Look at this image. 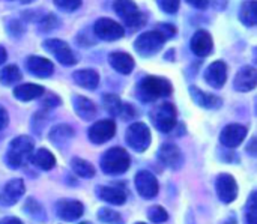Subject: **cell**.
Returning a JSON list of instances; mask_svg holds the SVG:
<instances>
[{"label": "cell", "mask_w": 257, "mask_h": 224, "mask_svg": "<svg viewBox=\"0 0 257 224\" xmlns=\"http://www.w3.org/2000/svg\"><path fill=\"white\" fill-rule=\"evenodd\" d=\"M173 87L172 83L164 78V77H157V75H148L145 77L137 87V96L143 102H151L157 101L160 98H166L172 93Z\"/></svg>", "instance_id": "6da1fadb"}, {"label": "cell", "mask_w": 257, "mask_h": 224, "mask_svg": "<svg viewBox=\"0 0 257 224\" xmlns=\"http://www.w3.org/2000/svg\"><path fill=\"white\" fill-rule=\"evenodd\" d=\"M33 142L27 136H20L15 137L8 148L6 152V163L11 169H20L24 166L29 160H32L33 155Z\"/></svg>", "instance_id": "7a4b0ae2"}, {"label": "cell", "mask_w": 257, "mask_h": 224, "mask_svg": "<svg viewBox=\"0 0 257 224\" xmlns=\"http://www.w3.org/2000/svg\"><path fill=\"white\" fill-rule=\"evenodd\" d=\"M131 158L123 148H111L101 157V170L105 175H122L130 169Z\"/></svg>", "instance_id": "3957f363"}, {"label": "cell", "mask_w": 257, "mask_h": 224, "mask_svg": "<svg viewBox=\"0 0 257 224\" xmlns=\"http://www.w3.org/2000/svg\"><path fill=\"white\" fill-rule=\"evenodd\" d=\"M178 110L172 102H160L151 111L154 127L161 133H170L176 127Z\"/></svg>", "instance_id": "277c9868"}, {"label": "cell", "mask_w": 257, "mask_h": 224, "mask_svg": "<svg viewBox=\"0 0 257 224\" xmlns=\"http://www.w3.org/2000/svg\"><path fill=\"white\" fill-rule=\"evenodd\" d=\"M114 12L123 20V23L126 24L128 29H140L142 26H145L146 23V15L139 9V6L134 2H114L113 5Z\"/></svg>", "instance_id": "5b68a950"}, {"label": "cell", "mask_w": 257, "mask_h": 224, "mask_svg": "<svg viewBox=\"0 0 257 224\" xmlns=\"http://www.w3.org/2000/svg\"><path fill=\"white\" fill-rule=\"evenodd\" d=\"M164 42H166V38L160 32H157V30L145 32L136 39L134 50L142 57H151V56L157 54L158 51H161Z\"/></svg>", "instance_id": "8992f818"}, {"label": "cell", "mask_w": 257, "mask_h": 224, "mask_svg": "<svg viewBox=\"0 0 257 224\" xmlns=\"http://www.w3.org/2000/svg\"><path fill=\"white\" fill-rule=\"evenodd\" d=\"M125 139L131 149H134L136 152H145L151 146L152 136H151V130L148 128L146 124L136 122L128 127Z\"/></svg>", "instance_id": "52a82bcc"}, {"label": "cell", "mask_w": 257, "mask_h": 224, "mask_svg": "<svg viewBox=\"0 0 257 224\" xmlns=\"http://www.w3.org/2000/svg\"><path fill=\"white\" fill-rule=\"evenodd\" d=\"M42 47L56 57L57 62H60L62 65H75L77 63V57L74 54V51L71 50V47L62 41V39H47L44 41Z\"/></svg>", "instance_id": "ba28073f"}, {"label": "cell", "mask_w": 257, "mask_h": 224, "mask_svg": "<svg viewBox=\"0 0 257 224\" xmlns=\"http://www.w3.org/2000/svg\"><path fill=\"white\" fill-rule=\"evenodd\" d=\"M95 35L102 41H117L125 35V29L111 18H99L93 26Z\"/></svg>", "instance_id": "9c48e42d"}, {"label": "cell", "mask_w": 257, "mask_h": 224, "mask_svg": "<svg viewBox=\"0 0 257 224\" xmlns=\"http://www.w3.org/2000/svg\"><path fill=\"white\" fill-rule=\"evenodd\" d=\"M116 134V124L110 119L98 121L87 130V137L95 145H102Z\"/></svg>", "instance_id": "30bf717a"}, {"label": "cell", "mask_w": 257, "mask_h": 224, "mask_svg": "<svg viewBox=\"0 0 257 224\" xmlns=\"http://www.w3.org/2000/svg\"><path fill=\"white\" fill-rule=\"evenodd\" d=\"M215 190L218 199L223 203H232L238 197V184L229 173H221L215 181Z\"/></svg>", "instance_id": "8fae6325"}, {"label": "cell", "mask_w": 257, "mask_h": 224, "mask_svg": "<svg viewBox=\"0 0 257 224\" xmlns=\"http://www.w3.org/2000/svg\"><path fill=\"white\" fill-rule=\"evenodd\" d=\"M134 182H136V190H137V193L142 197L152 199V197H155L158 194V190H160L158 181H157V178L151 172H148V170L139 172L136 175Z\"/></svg>", "instance_id": "7c38bea8"}, {"label": "cell", "mask_w": 257, "mask_h": 224, "mask_svg": "<svg viewBox=\"0 0 257 224\" xmlns=\"http://www.w3.org/2000/svg\"><path fill=\"white\" fill-rule=\"evenodd\" d=\"M247 133H248L247 127L241 124H230L226 128H223L220 134V142L223 146L233 149V148H238L244 142V139L247 137Z\"/></svg>", "instance_id": "4fadbf2b"}, {"label": "cell", "mask_w": 257, "mask_h": 224, "mask_svg": "<svg viewBox=\"0 0 257 224\" xmlns=\"http://www.w3.org/2000/svg\"><path fill=\"white\" fill-rule=\"evenodd\" d=\"M54 208L57 217L63 221H77L84 212V206L78 200H59Z\"/></svg>", "instance_id": "5bb4252c"}, {"label": "cell", "mask_w": 257, "mask_h": 224, "mask_svg": "<svg viewBox=\"0 0 257 224\" xmlns=\"http://www.w3.org/2000/svg\"><path fill=\"white\" fill-rule=\"evenodd\" d=\"M205 80L214 89H221L227 80V66L223 60L212 62L205 71Z\"/></svg>", "instance_id": "9a60e30c"}, {"label": "cell", "mask_w": 257, "mask_h": 224, "mask_svg": "<svg viewBox=\"0 0 257 224\" xmlns=\"http://www.w3.org/2000/svg\"><path fill=\"white\" fill-rule=\"evenodd\" d=\"M190 47H191V51L199 56V57H206L212 48H214V41H212V36L209 35V32L206 30H197L193 38H191V42H190Z\"/></svg>", "instance_id": "2e32d148"}, {"label": "cell", "mask_w": 257, "mask_h": 224, "mask_svg": "<svg viewBox=\"0 0 257 224\" xmlns=\"http://www.w3.org/2000/svg\"><path fill=\"white\" fill-rule=\"evenodd\" d=\"M257 84V72L254 68L251 66H244L241 68L236 75H235V81H233V87L238 92H250L256 87Z\"/></svg>", "instance_id": "e0dca14e"}, {"label": "cell", "mask_w": 257, "mask_h": 224, "mask_svg": "<svg viewBox=\"0 0 257 224\" xmlns=\"http://www.w3.org/2000/svg\"><path fill=\"white\" fill-rule=\"evenodd\" d=\"M158 160L169 169H179L182 164V152L173 143H166L158 151Z\"/></svg>", "instance_id": "ac0fdd59"}, {"label": "cell", "mask_w": 257, "mask_h": 224, "mask_svg": "<svg viewBox=\"0 0 257 224\" xmlns=\"http://www.w3.org/2000/svg\"><path fill=\"white\" fill-rule=\"evenodd\" d=\"M26 66H27V69H29L30 74H33L36 77H41V78L50 77L54 72L53 62H50L48 59L41 57V56H30V57H27Z\"/></svg>", "instance_id": "d6986e66"}, {"label": "cell", "mask_w": 257, "mask_h": 224, "mask_svg": "<svg viewBox=\"0 0 257 224\" xmlns=\"http://www.w3.org/2000/svg\"><path fill=\"white\" fill-rule=\"evenodd\" d=\"M24 191H26V187H24L23 179H18V178H17V179L9 181V182L5 185V188H3V194H2V202H3V205H6V206L15 205V203L23 197Z\"/></svg>", "instance_id": "ffe728a7"}, {"label": "cell", "mask_w": 257, "mask_h": 224, "mask_svg": "<svg viewBox=\"0 0 257 224\" xmlns=\"http://www.w3.org/2000/svg\"><path fill=\"white\" fill-rule=\"evenodd\" d=\"M108 63H110V66H111L116 72H119V74H122V75L131 74L133 69H134V65H136L133 56H130L128 53H122V51H114V53H111V54L108 56Z\"/></svg>", "instance_id": "44dd1931"}, {"label": "cell", "mask_w": 257, "mask_h": 224, "mask_svg": "<svg viewBox=\"0 0 257 224\" xmlns=\"http://www.w3.org/2000/svg\"><path fill=\"white\" fill-rule=\"evenodd\" d=\"M190 95L193 98V101L199 105V107H203V108H208V110H215V108H220L221 104H223V99L215 96V95H211V93H206L203 90H200L199 87L196 86H191L190 87Z\"/></svg>", "instance_id": "7402d4cb"}, {"label": "cell", "mask_w": 257, "mask_h": 224, "mask_svg": "<svg viewBox=\"0 0 257 224\" xmlns=\"http://www.w3.org/2000/svg\"><path fill=\"white\" fill-rule=\"evenodd\" d=\"M72 107L77 116L83 121H92L96 116V105L86 96L75 95L72 98Z\"/></svg>", "instance_id": "603a6c76"}, {"label": "cell", "mask_w": 257, "mask_h": 224, "mask_svg": "<svg viewBox=\"0 0 257 224\" xmlns=\"http://www.w3.org/2000/svg\"><path fill=\"white\" fill-rule=\"evenodd\" d=\"M44 93H45V89L39 84H35V83H24V84H20L14 89L15 99L23 101V102L41 98V96H44Z\"/></svg>", "instance_id": "cb8c5ba5"}, {"label": "cell", "mask_w": 257, "mask_h": 224, "mask_svg": "<svg viewBox=\"0 0 257 224\" xmlns=\"http://www.w3.org/2000/svg\"><path fill=\"white\" fill-rule=\"evenodd\" d=\"M72 78H74L75 84H78L80 87L89 89V90L96 89V86L99 84V75L93 69H78L72 74Z\"/></svg>", "instance_id": "d4e9b609"}, {"label": "cell", "mask_w": 257, "mask_h": 224, "mask_svg": "<svg viewBox=\"0 0 257 224\" xmlns=\"http://www.w3.org/2000/svg\"><path fill=\"white\" fill-rule=\"evenodd\" d=\"M98 196L101 200L116 206H120L126 202V191L117 187H99Z\"/></svg>", "instance_id": "484cf974"}, {"label": "cell", "mask_w": 257, "mask_h": 224, "mask_svg": "<svg viewBox=\"0 0 257 224\" xmlns=\"http://www.w3.org/2000/svg\"><path fill=\"white\" fill-rule=\"evenodd\" d=\"M74 137V130L69 125H56L51 131H50V140L53 145L56 146H63L65 143H68L71 139Z\"/></svg>", "instance_id": "4316f807"}, {"label": "cell", "mask_w": 257, "mask_h": 224, "mask_svg": "<svg viewBox=\"0 0 257 224\" xmlns=\"http://www.w3.org/2000/svg\"><path fill=\"white\" fill-rule=\"evenodd\" d=\"M32 161L41 170H51L56 166V158L48 149H38L32 155Z\"/></svg>", "instance_id": "83f0119b"}, {"label": "cell", "mask_w": 257, "mask_h": 224, "mask_svg": "<svg viewBox=\"0 0 257 224\" xmlns=\"http://www.w3.org/2000/svg\"><path fill=\"white\" fill-rule=\"evenodd\" d=\"M71 169L77 176L84 178V179H89V178L95 176V167L89 161H86L83 158H78V157H74L71 160Z\"/></svg>", "instance_id": "f1b7e54d"}, {"label": "cell", "mask_w": 257, "mask_h": 224, "mask_svg": "<svg viewBox=\"0 0 257 224\" xmlns=\"http://www.w3.org/2000/svg\"><path fill=\"white\" fill-rule=\"evenodd\" d=\"M239 20L242 21L244 26L251 27L256 26L257 23V2H245L242 3V8L239 11Z\"/></svg>", "instance_id": "f546056e"}, {"label": "cell", "mask_w": 257, "mask_h": 224, "mask_svg": "<svg viewBox=\"0 0 257 224\" xmlns=\"http://www.w3.org/2000/svg\"><path fill=\"white\" fill-rule=\"evenodd\" d=\"M21 77H23L21 71L15 65H6L0 71V83L3 86H12V84L18 83L21 80Z\"/></svg>", "instance_id": "4dcf8cb0"}, {"label": "cell", "mask_w": 257, "mask_h": 224, "mask_svg": "<svg viewBox=\"0 0 257 224\" xmlns=\"http://www.w3.org/2000/svg\"><path fill=\"white\" fill-rule=\"evenodd\" d=\"M102 102H104V108L107 110L108 115H111V116H119L120 115L123 102L120 101V98L117 95H113V93L105 95Z\"/></svg>", "instance_id": "1f68e13d"}, {"label": "cell", "mask_w": 257, "mask_h": 224, "mask_svg": "<svg viewBox=\"0 0 257 224\" xmlns=\"http://www.w3.org/2000/svg\"><path fill=\"white\" fill-rule=\"evenodd\" d=\"M98 220L105 224H123L119 212L108 209V208H102L98 211Z\"/></svg>", "instance_id": "d6a6232c"}, {"label": "cell", "mask_w": 257, "mask_h": 224, "mask_svg": "<svg viewBox=\"0 0 257 224\" xmlns=\"http://www.w3.org/2000/svg\"><path fill=\"white\" fill-rule=\"evenodd\" d=\"M148 218L155 224H161L169 220V214L163 206H151L148 209Z\"/></svg>", "instance_id": "836d02e7"}, {"label": "cell", "mask_w": 257, "mask_h": 224, "mask_svg": "<svg viewBox=\"0 0 257 224\" xmlns=\"http://www.w3.org/2000/svg\"><path fill=\"white\" fill-rule=\"evenodd\" d=\"M245 224H257V205H256V191L251 193L247 209H245Z\"/></svg>", "instance_id": "e575fe53"}, {"label": "cell", "mask_w": 257, "mask_h": 224, "mask_svg": "<svg viewBox=\"0 0 257 224\" xmlns=\"http://www.w3.org/2000/svg\"><path fill=\"white\" fill-rule=\"evenodd\" d=\"M59 26H60V21H59V18H57L56 15H53V14L45 15V17L41 18V21H39V30L44 32V33L51 32V30L57 29Z\"/></svg>", "instance_id": "d590c367"}, {"label": "cell", "mask_w": 257, "mask_h": 224, "mask_svg": "<svg viewBox=\"0 0 257 224\" xmlns=\"http://www.w3.org/2000/svg\"><path fill=\"white\" fill-rule=\"evenodd\" d=\"M24 211L29 215H32L33 218H39V220L44 218V208L35 199H27V202L24 205Z\"/></svg>", "instance_id": "8d00e7d4"}, {"label": "cell", "mask_w": 257, "mask_h": 224, "mask_svg": "<svg viewBox=\"0 0 257 224\" xmlns=\"http://www.w3.org/2000/svg\"><path fill=\"white\" fill-rule=\"evenodd\" d=\"M54 6H57L59 9L65 12H74L81 6V2L80 0H56Z\"/></svg>", "instance_id": "74e56055"}, {"label": "cell", "mask_w": 257, "mask_h": 224, "mask_svg": "<svg viewBox=\"0 0 257 224\" xmlns=\"http://www.w3.org/2000/svg\"><path fill=\"white\" fill-rule=\"evenodd\" d=\"M44 95H45V93H44ZM41 104H42L44 108H54V107H59V105H60V98H59L57 95H54V93H47V95L42 98Z\"/></svg>", "instance_id": "f35d334b"}, {"label": "cell", "mask_w": 257, "mask_h": 224, "mask_svg": "<svg viewBox=\"0 0 257 224\" xmlns=\"http://www.w3.org/2000/svg\"><path fill=\"white\" fill-rule=\"evenodd\" d=\"M158 6L167 14H175L179 9V2L178 0H160Z\"/></svg>", "instance_id": "ab89813d"}, {"label": "cell", "mask_w": 257, "mask_h": 224, "mask_svg": "<svg viewBox=\"0 0 257 224\" xmlns=\"http://www.w3.org/2000/svg\"><path fill=\"white\" fill-rule=\"evenodd\" d=\"M157 32H160V33L166 38V41H167V39H170L172 36H175V35H176V27H175L173 24L163 23V24H160V26H158Z\"/></svg>", "instance_id": "60d3db41"}, {"label": "cell", "mask_w": 257, "mask_h": 224, "mask_svg": "<svg viewBox=\"0 0 257 224\" xmlns=\"http://www.w3.org/2000/svg\"><path fill=\"white\" fill-rule=\"evenodd\" d=\"M136 115H137V111H136V108H134L131 104H123L119 116H120L122 119H128V121H130V119H133Z\"/></svg>", "instance_id": "b9f144b4"}, {"label": "cell", "mask_w": 257, "mask_h": 224, "mask_svg": "<svg viewBox=\"0 0 257 224\" xmlns=\"http://www.w3.org/2000/svg\"><path fill=\"white\" fill-rule=\"evenodd\" d=\"M8 29H9V33L14 35V36H17V35L20 36V35H23V32H24V27H23V24H21L18 20H12V21L9 23Z\"/></svg>", "instance_id": "7bdbcfd3"}, {"label": "cell", "mask_w": 257, "mask_h": 224, "mask_svg": "<svg viewBox=\"0 0 257 224\" xmlns=\"http://www.w3.org/2000/svg\"><path fill=\"white\" fill-rule=\"evenodd\" d=\"M8 122H9V118H8V113H6V110L0 105V131L3 130V128H6V125H8Z\"/></svg>", "instance_id": "ee69618b"}, {"label": "cell", "mask_w": 257, "mask_h": 224, "mask_svg": "<svg viewBox=\"0 0 257 224\" xmlns=\"http://www.w3.org/2000/svg\"><path fill=\"white\" fill-rule=\"evenodd\" d=\"M188 3H190L191 6H196L197 9H205V8L209 6V2H196V0H190Z\"/></svg>", "instance_id": "f6af8a7d"}, {"label": "cell", "mask_w": 257, "mask_h": 224, "mask_svg": "<svg viewBox=\"0 0 257 224\" xmlns=\"http://www.w3.org/2000/svg\"><path fill=\"white\" fill-rule=\"evenodd\" d=\"M247 152H248L250 155H256V139H254V137L250 140V145L247 146Z\"/></svg>", "instance_id": "bcb514c9"}, {"label": "cell", "mask_w": 257, "mask_h": 224, "mask_svg": "<svg viewBox=\"0 0 257 224\" xmlns=\"http://www.w3.org/2000/svg\"><path fill=\"white\" fill-rule=\"evenodd\" d=\"M0 224H23L21 223V220H18V218H15V217H6V218H3Z\"/></svg>", "instance_id": "7dc6e473"}, {"label": "cell", "mask_w": 257, "mask_h": 224, "mask_svg": "<svg viewBox=\"0 0 257 224\" xmlns=\"http://www.w3.org/2000/svg\"><path fill=\"white\" fill-rule=\"evenodd\" d=\"M6 57H8V53L3 47H0V66L6 62Z\"/></svg>", "instance_id": "c3c4849f"}, {"label": "cell", "mask_w": 257, "mask_h": 224, "mask_svg": "<svg viewBox=\"0 0 257 224\" xmlns=\"http://www.w3.org/2000/svg\"><path fill=\"white\" fill-rule=\"evenodd\" d=\"M136 224H146V223H136Z\"/></svg>", "instance_id": "681fc988"}, {"label": "cell", "mask_w": 257, "mask_h": 224, "mask_svg": "<svg viewBox=\"0 0 257 224\" xmlns=\"http://www.w3.org/2000/svg\"><path fill=\"white\" fill-rule=\"evenodd\" d=\"M80 224H90V223H80Z\"/></svg>", "instance_id": "f907efd6"}]
</instances>
